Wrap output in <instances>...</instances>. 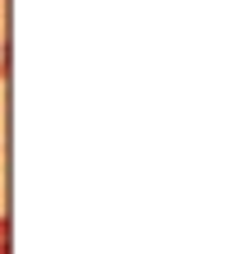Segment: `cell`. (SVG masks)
<instances>
[{
    "mask_svg": "<svg viewBox=\"0 0 244 254\" xmlns=\"http://www.w3.org/2000/svg\"><path fill=\"white\" fill-rule=\"evenodd\" d=\"M0 254H9V222L0 217Z\"/></svg>",
    "mask_w": 244,
    "mask_h": 254,
    "instance_id": "obj_1",
    "label": "cell"
}]
</instances>
